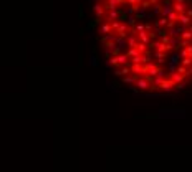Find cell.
Instances as JSON below:
<instances>
[{"mask_svg": "<svg viewBox=\"0 0 192 172\" xmlns=\"http://www.w3.org/2000/svg\"><path fill=\"white\" fill-rule=\"evenodd\" d=\"M174 86H176V83H174L171 78H164V79L159 83L158 88H159L161 91H164V93H171V91L174 89Z\"/></svg>", "mask_w": 192, "mask_h": 172, "instance_id": "1", "label": "cell"}, {"mask_svg": "<svg viewBox=\"0 0 192 172\" xmlns=\"http://www.w3.org/2000/svg\"><path fill=\"white\" fill-rule=\"evenodd\" d=\"M103 7L106 12H109V10H118L121 7V0H104Z\"/></svg>", "mask_w": 192, "mask_h": 172, "instance_id": "2", "label": "cell"}, {"mask_svg": "<svg viewBox=\"0 0 192 172\" xmlns=\"http://www.w3.org/2000/svg\"><path fill=\"white\" fill-rule=\"evenodd\" d=\"M134 88H136L138 91H144V89L149 88V83L144 79V76H139V78L136 79V83H134Z\"/></svg>", "mask_w": 192, "mask_h": 172, "instance_id": "3", "label": "cell"}, {"mask_svg": "<svg viewBox=\"0 0 192 172\" xmlns=\"http://www.w3.org/2000/svg\"><path fill=\"white\" fill-rule=\"evenodd\" d=\"M189 8V3H181V2H172V10L176 13H185V10Z\"/></svg>", "mask_w": 192, "mask_h": 172, "instance_id": "4", "label": "cell"}, {"mask_svg": "<svg viewBox=\"0 0 192 172\" xmlns=\"http://www.w3.org/2000/svg\"><path fill=\"white\" fill-rule=\"evenodd\" d=\"M93 10H95V13H96V18H101V20H104V17H106V10H104L103 3H95V7H93Z\"/></svg>", "mask_w": 192, "mask_h": 172, "instance_id": "5", "label": "cell"}, {"mask_svg": "<svg viewBox=\"0 0 192 172\" xmlns=\"http://www.w3.org/2000/svg\"><path fill=\"white\" fill-rule=\"evenodd\" d=\"M138 43H139L138 35H129V37L126 38V50H127V48H136Z\"/></svg>", "mask_w": 192, "mask_h": 172, "instance_id": "6", "label": "cell"}, {"mask_svg": "<svg viewBox=\"0 0 192 172\" xmlns=\"http://www.w3.org/2000/svg\"><path fill=\"white\" fill-rule=\"evenodd\" d=\"M177 22H179V23H181V27H184V28H187L189 25H190V18H189V17L187 15H185V13H179V17H177Z\"/></svg>", "mask_w": 192, "mask_h": 172, "instance_id": "7", "label": "cell"}, {"mask_svg": "<svg viewBox=\"0 0 192 172\" xmlns=\"http://www.w3.org/2000/svg\"><path fill=\"white\" fill-rule=\"evenodd\" d=\"M138 35V40H139V43H144V45H149L151 43V40H149V35H148V32H139V33H136Z\"/></svg>", "mask_w": 192, "mask_h": 172, "instance_id": "8", "label": "cell"}, {"mask_svg": "<svg viewBox=\"0 0 192 172\" xmlns=\"http://www.w3.org/2000/svg\"><path fill=\"white\" fill-rule=\"evenodd\" d=\"M111 32H113V30H111V25H109L108 22H104V23L100 27V30H98V33H101V37H103V35H109Z\"/></svg>", "mask_w": 192, "mask_h": 172, "instance_id": "9", "label": "cell"}, {"mask_svg": "<svg viewBox=\"0 0 192 172\" xmlns=\"http://www.w3.org/2000/svg\"><path fill=\"white\" fill-rule=\"evenodd\" d=\"M179 56H181V58H192V43L189 45L187 48L181 50V53H179Z\"/></svg>", "mask_w": 192, "mask_h": 172, "instance_id": "10", "label": "cell"}, {"mask_svg": "<svg viewBox=\"0 0 192 172\" xmlns=\"http://www.w3.org/2000/svg\"><path fill=\"white\" fill-rule=\"evenodd\" d=\"M138 78H139L138 74H127V76H123V83H126V84H134Z\"/></svg>", "mask_w": 192, "mask_h": 172, "instance_id": "11", "label": "cell"}, {"mask_svg": "<svg viewBox=\"0 0 192 172\" xmlns=\"http://www.w3.org/2000/svg\"><path fill=\"white\" fill-rule=\"evenodd\" d=\"M101 22H104V20H101V18H93V20H90V23L86 25V30H93V28H96L98 25L101 23Z\"/></svg>", "mask_w": 192, "mask_h": 172, "instance_id": "12", "label": "cell"}, {"mask_svg": "<svg viewBox=\"0 0 192 172\" xmlns=\"http://www.w3.org/2000/svg\"><path fill=\"white\" fill-rule=\"evenodd\" d=\"M162 27L167 28V18H166V17H161V18L154 23V28H162Z\"/></svg>", "mask_w": 192, "mask_h": 172, "instance_id": "13", "label": "cell"}, {"mask_svg": "<svg viewBox=\"0 0 192 172\" xmlns=\"http://www.w3.org/2000/svg\"><path fill=\"white\" fill-rule=\"evenodd\" d=\"M177 40H187V42H192V33L189 30H185V32H182L181 35H179Z\"/></svg>", "mask_w": 192, "mask_h": 172, "instance_id": "14", "label": "cell"}, {"mask_svg": "<svg viewBox=\"0 0 192 172\" xmlns=\"http://www.w3.org/2000/svg\"><path fill=\"white\" fill-rule=\"evenodd\" d=\"M171 65H174V66H179V65H181V56H179V53H174V55L171 56Z\"/></svg>", "mask_w": 192, "mask_h": 172, "instance_id": "15", "label": "cell"}, {"mask_svg": "<svg viewBox=\"0 0 192 172\" xmlns=\"http://www.w3.org/2000/svg\"><path fill=\"white\" fill-rule=\"evenodd\" d=\"M177 17H179V13H176V12L172 10V12L167 15L166 18H167V22H171V23H177Z\"/></svg>", "mask_w": 192, "mask_h": 172, "instance_id": "16", "label": "cell"}, {"mask_svg": "<svg viewBox=\"0 0 192 172\" xmlns=\"http://www.w3.org/2000/svg\"><path fill=\"white\" fill-rule=\"evenodd\" d=\"M154 56L158 58L159 63H162V61H164V58H167V53H159V51H154Z\"/></svg>", "mask_w": 192, "mask_h": 172, "instance_id": "17", "label": "cell"}, {"mask_svg": "<svg viewBox=\"0 0 192 172\" xmlns=\"http://www.w3.org/2000/svg\"><path fill=\"white\" fill-rule=\"evenodd\" d=\"M181 66H184V68L192 66V58H182L181 60Z\"/></svg>", "mask_w": 192, "mask_h": 172, "instance_id": "18", "label": "cell"}, {"mask_svg": "<svg viewBox=\"0 0 192 172\" xmlns=\"http://www.w3.org/2000/svg\"><path fill=\"white\" fill-rule=\"evenodd\" d=\"M176 73H179V74H182V76L187 78V68H184V66H181V65L176 68Z\"/></svg>", "mask_w": 192, "mask_h": 172, "instance_id": "19", "label": "cell"}, {"mask_svg": "<svg viewBox=\"0 0 192 172\" xmlns=\"http://www.w3.org/2000/svg\"><path fill=\"white\" fill-rule=\"evenodd\" d=\"M161 10H162V5H161V3L153 5V13H154V15H161Z\"/></svg>", "mask_w": 192, "mask_h": 172, "instance_id": "20", "label": "cell"}, {"mask_svg": "<svg viewBox=\"0 0 192 172\" xmlns=\"http://www.w3.org/2000/svg\"><path fill=\"white\" fill-rule=\"evenodd\" d=\"M159 38H161L159 42H161V43H164V45H167V43L171 42V37L167 35V33H166V35H162V37H159Z\"/></svg>", "mask_w": 192, "mask_h": 172, "instance_id": "21", "label": "cell"}, {"mask_svg": "<svg viewBox=\"0 0 192 172\" xmlns=\"http://www.w3.org/2000/svg\"><path fill=\"white\" fill-rule=\"evenodd\" d=\"M90 65H91V66H98V65H100V61H98L96 55H93L91 58H90Z\"/></svg>", "mask_w": 192, "mask_h": 172, "instance_id": "22", "label": "cell"}, {"mask_svg": "<svg viewBox=\"0 0 192 172\" xmlns=\"http://www.w3.org/2000/svg\"><path fill=\"white\" fill-rule=\"evenodd\" d=\"M144 32H153V27H151V23H144Z\"/></svg>", "mask_w": 192, "mask_h": 172, "instance_id": "23", "label": "cell"}, {"mask_svg": "<svg viewBox=\"0 0 192 172\" xmlns=\"http://www.w3.org/2000/svg\"><path fill=\"white\" fill-rule=\"evenodd\" d=\"M185 15H187L189 18L192 20V8H187V10H185Z\"/></svg>", "mask_w": 192, "mask_h": 172, "instance_id": "24", "label": "cell"}, {"mask_svg": "<svg viewBox=\"0 0 192 172\" xmlns=\"http://www.w3.org/2000/svg\"><path fill=\"white\" fill-rule=\"evenodd\" d=\"M78 15H80V18H83V7L80 5V8H78Z\"/></svg>", "mask_w": 192, "mask_h": 172, "instance_id": "25", "label": "cell"}, {"mask_svg": "<svg viewBox=\"0 0 192 172\" xmlns=\"http://www.w3.org/2000/svg\"><path fill=\"white\" fill-rule=\"evenodd\" d=\"M187 76H192V66L187 68Z\"/></svg>", "mask_w": 192, "mask_h": 172, "instance_id": "26", "label": "cell"}]
</instances>
